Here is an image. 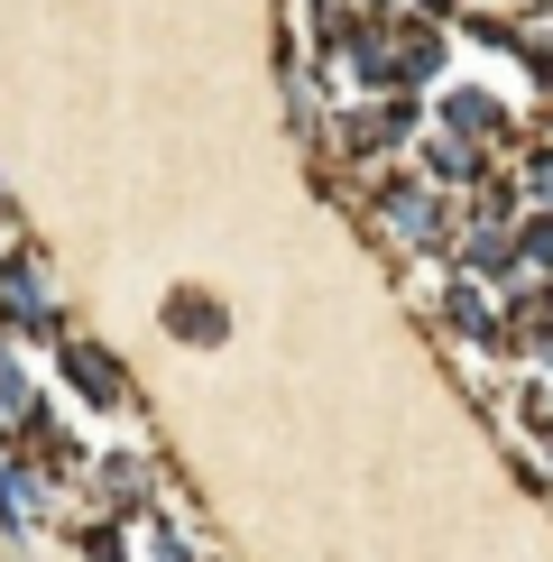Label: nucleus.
<instances>
[{
  "instance_id": "7",
  "label": "nucleus",
  "mask_w": 553,
  "mask_h": 562,
  "mask_svg": "<svg viewBox=\"0 0 553 562\" xmlns=\"http://www.w3.org/2000/svg\"><path fill=\"white\" fill-rule=\"evenodd\" d=\"M443 314H452V333H489V304H479L471 286H452V295H443Z\"/></svg>"
},
{
  "instance_id": "5",
  "label": "nucleus",
  "mask_w": 553,
  "mask_h": 562,
  "mask_svg": "<svg viewBox=\"0 0 553 562\" xmlns=\"http://www.w3.org/2000/svg\"><path fill=\"white\" fill-rule=\"evenodd\" d=\"M517 333H526V341H553V286L517 295Z\"/></svg>"
},
{
  "instance_id": "2",
  "label": "nucleus",
  "mask_w": 553,
  "mask_h": 562,
  "mask_svg": "<svg viewBox=\"0 0 553 562\" xmlns=\"http://www.w3.org/2000/svg\"><path fill=\"white\" fill-rule=\"evenodd\" d=\"M65 379H75L83 396H92V406H121V360H111V350H92V341H65Z\"/></svg>"
},
{
  "instance_id": "3",
  "label": "nucleus",
  "mask_w": 553,
  "mask_h": 562,
  "mask_svg": "<svg viewBox=\"0 0 553 562\" xmlns=\"http://www.w3.org/2000/svg\"><path fill=\"white\" fill-rule=\"evenodd\" d=\"M387 222H397L415 249H443V240H452V222L433 213V194H415V184H397V194H387Z\"/></svg>"
},
{
  "instance_id": "10",
  "label": "nucleus",
  "mask_w": 553,
  "mask_h": 562,
  "mask_svg": "<svg viewBox=\"0 0 553 562\" xmlns=\"http://www.w3.org/2000/svg\"><path fill=\"white\" fill-rule=\"evenodd\" d=\"M526 259H535V268H553V222H526Z\"/></svg>"
},
{
  "instance_id": "11",
  "label": "nucleus",
  "mask_w": 553,
  "mask_h": 562,
  "mask_svg": "<svg viewBox=\"0 0 553 562\" xmlns=\"http://www.w3.org/2000/svg\"><path fill=\"white\" fill-rule=\"evenodd\" d=\"M526 176H535V194L553 203V148H544V157H526Z\"/></svg>"
},
{
  "instance_id": "4",
  "label": "nucleus",
  "mask_w": 553,
  "mask_h": 562,
  "mask_svg": "<svg viewBox=\"0 0 553 562\" xmlns=\"http://www.w3.org/2000/svg\"><path fill=\"white\" fill-rule=\"evenodd\" d=\"M167 323H176L184 341H222V314H213L203 295H176V304H167Z\"/></svg>"
},
{
  "instance_id": "8",
  "label": "nucleus",
  "mask_w": 553,
  "mask_h": 562,
  "mask_svg": "<svg viewBox=\"0 0 553 562\" xmlns=\"http://www.w3.org/2000/svg\"><path fill=\"white\" fill-rule=\"evenodd\" d=\"M452 130H498V111L479 102V92H452Z\"/></svg>"
},
{
  "instance_id": "9",
  "label": "nucleus",
  "mask_w": 553,
  "mask_h": 562,
  "mask_svg": "<svg viewBox=\"0 0 553 562\" xmlns=\"http://www.w3.org/2000/svg\"><path fill=\"white\" fill-rule=\"evenodd\" d=\"M433 176L461 184V176H471V148H461V138H433Z\"/></svg>"
},
{
  "instance_id": "1",
  "label": "nucleus",
  "mask_w": 553,
  "mask_h": 562,
  "mask_svg": "<svg viewBox=\"0 0 553 562\" xmlns=\"http://www.w3.org/2000/svg\"><path fill=\"white\" fill-rule=\"evenodd\" d=\"M351 56H360V75L369 83H415V75H433V65H443V37L433 29H397V37H351Z\"/></svg>"
},
{
  "instance_id": "6",
  "label": "nucleus",
  "mask_w": 553,
  "mask_h": 562,
  "mask_svg": "<svg viewBox=\"0 0 553 562\" xmlns=\"http://www.w3.org/2000/svg\"><path fill=\"white\" fill-rule=\"evenodd\" d=\"M19 425H37V396L10 379V369H0V434H19Z\"/></svg>"
}]
</instances>
